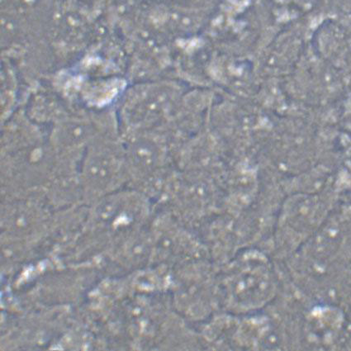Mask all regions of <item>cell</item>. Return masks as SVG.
<instances>
[{
	"instance_id": "6da1fadb",
	"label": "cell",
	"mask_w": 351,
	"mask_h": 351,
	"mask_svg": "<svg viewBox=\"0 0 351 351\" xmlns=\"http://www.w3.org/2000/svg\"><path fill=\"white\" fill-rule=\"evenodd\" d=\"M88 180L95 187L108 186L117 173V156L110 149L97 152L90 157L87 165Z\"/></svg>"
}]
</instances>
